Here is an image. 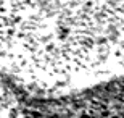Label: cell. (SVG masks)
Here are the masks:
<instances>
[{"label":"cell","instance_id":"7a4b0ae2","mask_svg":"<svg viewBox=\"0 0 124 118\" xmlns=\"http://www.w3.org/2000/svg\"><path fill=\"white\" fill-rule=\"evenodd\" d=\"M0 78H7L0 73ZM0 118H26L24 110L18 107L13 99V92H10L0 81Z\"/></svg>","mask_w":124,"mask_h":118},{"label":"cell","instance_id":"6da1fadb","mask_svg":"<svg viewBox=\"0 0 124 118\" xmlns=\"http://www.w3.org/2000/svg\"><path fill=\"white\" fill-rule=\"evenodd\" d=\"M0 73L48 97L124 74V0H0Z\"/></svg>","mask_w":124,"mask_h":118}]
</instances>
